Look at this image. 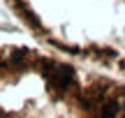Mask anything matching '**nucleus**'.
<instances>
[{
    "instance_id": "f257e3e1",
    "label": "nucleus",
    "mask_w": 125,
    "mask_h": 118,
    "mask_svg": "<svg viewBox=\"0 0 125 118\" xmlns=\"http://www.w3.org/2000/svg\"><path fill=\"white\" fill-rule=\"evenodd\" d=\"M76 65L26 44H0V118H88Z\"/></svg>"
}]
</instances>
